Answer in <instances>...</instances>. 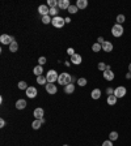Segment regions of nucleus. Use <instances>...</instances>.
<instances>
[{
  "label": "nucleus",
  "instance_id": "1",
  "mask_svg": "<svg viewBox=\"0 0 131 146\" xmlns=\"http://www.w3.org/2000/svg\"><path fill=\"white\" fill-rule=\"evenodd\" d=\"M71 74L70 73H67V72H62V73H59V77H58V84H60L62 86H66V85H68V84H71Z\"/></svg>",
  "mask_w": 131,
  "mask_h": 146
},
{
  "label": "nucleus",
  "instance_id": "2",
  "mask_svg": "<svg viewBox=\"0 0 131 146\" xmlns=\"http://www.w3.org/2000/svg\"><path fill=\"white\" fill-rule=\"evenodd\" d=\"M123 33H125V29H123V25H119V24H114L112 26V34L113 36L116 38H119V36H122Z\"/></svg>",
  "mask_w": 131,
  "mask_h": 146
},
{
  "label": "nucleus",
  "instance_id": "3",
  "mask_svg": "<svg viewBox=\"0 0 131 146\" xmlns=\"http://www.w3.org/2000/svg\"><path fill=\"white\" fill-rule=\"evenodd\" d=\"M58 77H59V73L56 72L55 69H50L46 74V78H47V82L49 84H54V82L58 81Z\"/></svg>",
  "mask_w": 131,
  "mask_h": 146
},
{
  "label": "nucleus",
  "instance_id": "4",
  "mask_svg": "<svg viewBox=\"0 0 131 146\" xmlns=\"http://www.w3.org/2000/svg\"><path fill=\"white\" fill-rule=\"evenodd\" d=\"M52 26L56 27V29H62V27L66 25V20L60 16H56V17H52Z\"/></svg>",
  "mask_w": 131,
  "mask_h": 146
},
{
  "label": "nucleus",
  "instance_id": "5",
  "mask_svg": "<svg viewBox=\"0 0 131 146\" xmlns=\"http://www.w3.org/2000/svg\"><path fill=\"white\" fill-rule=\"evenodd\" d=\"M126 94H127V89H126L125 86L121 85V86H117V88L114 89V95H116L118 99L119 98H123Z\"/></svg>",
  "mask_w": 131,
  "mask_h": 146
},
{
  "label": "nucleus",
  "instance_id": "6",
  "mask_svg": "<svg viewBox=\"0 0 131 146\" xmlns=\"http://www.w3.org/2000/svg\"><path fill=\"white\" fill-rule=\"evenodd\" d=\"M0 42H1V44H11L12 42H16L15 36L12 35H8V34H1L0 35Z\"/></svg>",
  "mask_w": 131,
  "mask_h": 146
},
{
  "label": "nucleus",
  "instance_id": "7",
  "mask_svg": "<svg viewBox=\"0 0 131 146\" xmlns=\"http://www.w3.org/2000/svg\"><path fill=\"white\" fill-rule=\"evenodd\" d=\"M102 77H104V80H106V81H113V80L116 78V74H114V72L112 70L110 65L105 72H102Z\"/></svg>",
  "mask_w": 131,
  "mask_h": 146
},
{
  "label": "nucleus",
  "instance_id": "8",
  "mask_svg": "<svg viewBox=\"0 0 131 146\" xmlns=\"http://www.w3.org/2000/svg\"><path fill=\"white\" fill-rule=\"evenodd\" d=\"M45 90L47 94L54 95V94H56V91H58V86L55 85V84H49V82H47L45 85Z\"/></svg>",
  "mask_w": 131,
  "mask_h": 146
},
{
  "label": "nucleus",
  "instance_id": "9",
  "mask_svg": "<svg viewBox=\"0 0 131 146\" xmlns=\"http://www.w3.org/2000/svg\"><path fill=\"white\" fill-rule=\"evenodd\" d=\"M37 94H38V91H37V88H34V86H29V88L25 90V95H26L28 98H30V99L36 98Z\"/></svg>",
  "mask_w": 131,
  "mask_h": 146
},
{
  "label": "nucleus",
  "instance_id": "10",
  "mask_svg": "<svg viewBox=\"0 0 131 146\" xmlns=\"http://www.w3.org/2000/svg\"><path fill=\"white\" fill-rule=\"evenodd\" d=\"M38 13H40L41 17L50 15V8L47 7V4H41V5L38 7Z\"/></svg>",
  "mask_w": 131,
  "mask_h": 146
},
{
  "label": "nucleus",
  "instance_id": "11",
  "mask_svg": "<svg viewBox=\"0 0 131 146\" xmlns=\"http://www.w3.org/2000/svg\"><path fill=\"white\" fill-rule=\"evenodd\" d=\"M70 5H71L70 0H58V8L60 11H67L70 8Z\"/></svg>",
  "mask_w": 131,
  "mask_h": 146
},
{
  "label": "nucleus",
  "instance_id": "12",
  "mask_svg": "<svg viewBox=\"0 0 131 146\" xmlns=\"http://www.w3.org/2000/svg\"><path fill=\"white\" fill-rule=\"evenodd\" d=\"M43 115H45V110L42 108V107H37V108H34L33 111V116L36 119H43Z\"/></svg>",
  "mask_w": 131,
  "mask_h": 146
},
{
  "label": "nucleus",
  "instance_id": "13",
  "mask_svg": "<svg viewBox=\"0 0 131 146\" xmlns=\"http://www.w3.org/2000/svg\"><path fill=\"white\" fill-rule=\"evenodd\" d=\"M101 46H102V51L104 52H112L113 51V48H114L113 42H109V40H105Z\"/></svg>",
  "mask_w": 131,
  "mask_h": 146
},
{
  "label": "nucleus",
  "instance_id": "14",
  "mask_svg": "<svg viewBox=\"0 0 131 146\" xmlns=\"http://www.w3.org/2000/svg\"><path fill=\"white\" fill-rule=\"evenodd\" d=\"M71 63L75 64V65H79V64L83 63V56L80 54H75L71 56Z\"/></svg>",
  "mask_w": 131,
  "mask_h": 146
},
{
  "label": "nucleus",
  "instance_id": "15",
  "mask_svg": "<svg viewBox=\"0 0 131 146\" xmlns=\"http://www.w3.org/2000/svg\"><path fill=\"white\" fill-rule=\"evenodd\" d=\"M26 106H28L26 99H22V98H21V99H17V100H16L15 107H16L17 110H24Z\"/></svg>",
  "mask_w": 131,
  "mask_h": 146
},
{
  "label": "nucleus",
  "instance_id": "16",
  "mask_svg": "<svg viewBox=\"0 0 131 146\" xmlns=\"http://www.w3.org/2000/svg\"><path fill=\"white\" fill-rule=\"evenodd\" d=\"M101 95H102V91H101L98 88L93 89V90L91 91V97H92V99H95V100L100 99V98H101Z\"/></svg>",
  "mask_w": 131,
  "mask_h": 146
},
{
  "label": "nucleus",
  "instance_id": "17",
  "mask_svg": "<svg viewBox=\"0 0 131 146\" xmlns=\"http://www.w3.org/2000/svg\"><path fill=\"white\" fill-rule=\"evenodd\" d=\"M117 100H118V98L116 97V95H107L106 98V103L109 104V106H114V104H117Z\"/></svg>",
  "mask_w": 131,
  "mask_h": 146
},
{
  "label": "nucleus",
  "instance_id": "18",
  "mask_svg": "<svg viewBox=\"0 0 131 146\" xmlns=\"http://www.w3.org/2000/svg\"><path fill=\"white\" fill-rule=\"evenodd\" d=\"M75 91V84H68L64 86V94H73Z\"/></svg>",
  "mask_w": 131,
  "mask_h": 146
},
{
  "label": "nucleus",
  "instance_id": "19",
  "mask_svg": "<svg viewBox=\"0 0 131 146\" xmlns=\"http://www.w3.org/2000/svg\"><path fill=\"white\" fill-rule=\"evenodd\" d=\"M33 73L36 74L37 77H38V76H42V73H43V67H42V65H40V64H38V65H36V67L33 68Z\"/></svg>",
  "mask_w": 131,
  "mask_h": 146
},
{
  "label": "nucleus",
  "instance_id": "20",
  "mask_svg": "<svg viewBox=\"0 0 131 146\" xmlns=\"http://www.w3.org/2000/svg\"><path fill=\"white\" fill-rule=\"evenodd\" d=\"M75 5L79 9H85L87 7H88V1H87V0H77Z\"/></svg>",
  "mask_w": 131,
  "mask_h": 146
},
{
  "label": "nucleus",
  "instance_id": "21",
  "mask_svg": "<svg viewBox=\"0 0 131 146\" xmlns=\"http://www.w3.org/2000/svg\"><path fill=\"white\" fill-rule=\"evenodd\" d=\"M42 127V121H41L40 119H36V120H34L33 123H32V128H33V129H40V128Z\"/></svg>",
  "mask_w": 131,
  "mask_h": 146
},
{
  "label": "nucleus",
  "instance_id": "22",
  "mask_svg": "<svg viewBox=\"0 0 131 146\" xmlns=\"http://www.w3.org/2000/svg\"><path fill=\"white\" fill-rule=\"evenodd\" d=\"M37 84L38 85H46L47 84V78H46V76H38L37 77Z\"/></svg>",
  "mask_w": 131,
  "mask_h": 146
},
{
  "label": "nucleus",
  "instance_id": "23",
  "mask_svg": "<svg viewBox=\"0 0 131 146\" xmlns=\"http://www.w3.org/2000/svg\"><path fill=\"white\" fill-rule=\"evenodd\" d=\"M107 68H109V65H106V63H104V61H100V63L97 64V69L101 70V72H105Z\"/></svg>",
  "mask_w": 131,
  "mask_h": 146
},
{
  "label": "nucleus",
  "instance_id": "24",
  "mask_svg": "<svg viewBox=\"0 0 131 146\" xmlns=\"http://www.w3.org/2000/svg\"><path fill=\"white\" fill-rule=\"evenodd\" d=\"M8 47H9V51L11 52H17L18 51V42H12Z\"/></svg>",
  "mask_w": 131,
  "mask_h": 146
},
{
  "label": "nucleus",
  "instance_id": "25",
  "mask_svg": "<svg viewBox=\"0 0 131 146\" xmlns=\"http://www.w3.org/2000/svg\"><path fill=\"white\" fill-rule=\"evenodd\" d=\"M41 21H42V24H45V25H47V24H50V22H52V17L50 15H47V16H43L42 18H41Z\"/></svg>",
  "mask_w": 131,
  "mask_h": 146
},
{
  "label": "nucleus",
  "instance_id": "26",
  "mask_svg": "<svg viewBox=\"0 0 131 146\" xmlns=\"http://www.w3.org/2000/svg\"><path fill=\"white\" fill-rule=\"evenodd\" d=\"M118 137H119V134H118V132H116V131H113V132H110L109 133V140L110 141H117L118 140Z\"/></svg>",
  "mask_w": 131,
  "mask_h": 146
},
{
  "label": "nucleus",
  "instance_id": "27",
  "mask_svg": "<svg viewBox=\"0 0 131 146\" xmlns=\"http://www.w3.org/2000/svg\"><path fill=\"white\" fill-rule=\"evenodd\" d=\"M101 50H102V46L100 44V43H93V44H92V51L93 52H100Z\"/></svg>",
  "mask_w": 131,
  "mask_h": 146
},
{
  "label": "nucleus",
  "instance_id": "28",
  "mask_svg": "<svg viewBox=\"0 0 131 146\" xmlns=\"http://www.w3.org/2000/svg\"><path fill=\"white\" fill-rule=\"evenodd\" d=\"M87 84H88L87 78H84V77H80V78H77V85H79L80 88H84V86H87Z\"/></svg>",
  "mask_w": 131,
  "mask_h": 146
},
{
  "label": "nucleus",
  "instance_id": "29",
  "mask_svg": "<svg viewBox=\"0 0 131 146\" xmlns=\"http://www.w3.org/2000/svg\"><path fill=\"white\" fill-rule=\"evenodd\" d=\"M17 88H18V90H26L29 86H28V84H26L25 81H18Z\"/></svg>",
  "mask_w": 131,
  "mask_h": 146
},
{
  "label": "nucleus",
  "instance_id": "30",
  "mask_svg": "<svg viewBox=\"0 0 131 146\" xmlns=\"http://www.w3.org/2000/svg\"><path fill=\"white\" fill-rule=\"evenodd\" d=\"M116 21H117V24L123 25V24H125V21H126L125 15H118V16H117V18H116Z\"/></svg>",
  "mask_w": 131,
  "mask_h": 146
},
{
  "label": "nucleus",
  "instance_id": "31",
  "mask_svg": "<svg viewBox=\"0 0 131 146\" xmlns=\"http://www.w3.org/2000/svg\"><path fill=\"white\" fill-rule=\"evenodd\" d=\"M47 7L49 8H56L58 7V0H47Z\"/></svg>",
  "mask_w": 131,
  "mask_h": 146
},
{
  "label": "nucleus",
  "instance_id": "32",
  "mask_svg": "<svg viewBox=\"0 0 131 146\" xmlns=\"http://www.w3.org/2000/svg\"><path fill=\"white\" fill-rule=\"evenodd\" d=\"M59 11H60V9H59L58 7H56V8H50V16H51V17H56V16H59L58 15Z\"/></svg>",
  "mask_w": 131,
  "mask_h": 146
},
{
  "label": "nucleus",
  "instance_id": "33",
  "mask_svg": "<svg viewBox=\"0 0 131 146\" xmlns=\"http://www.w3.org/2000/svg\"><path fill=\"white\" fill-rule=\"evenodd\" d=\"M77 11H79V8H77L76 5H70V8L67 9V12L71 13V15H75V13H77Z\"/></svg>",
  "mask_w": 131,
  "mask_h": 146
},
{
  "label": "nucleus",
  "instance_id": "34",
  "mask_svg": "<svg viewBox=\"0 0 131 146\" xmlns=\"http://www.w3.org/2000/svg\"><path fill=\"white\" fill-rule=\"evenodd\" d=\"M46 61H47V59L45 58V56H40V58H38V63H40V65H45L46 64Z\"/></svg>",
  "mask_w": 131,
  "mask_h": 146
},
{
  "label": "nucleus",
  "instance_id": "35",
  "mask_svg": "<svg viewBox=\"0 0 131 146\" xmlns=\"http://www.w3.org/2000/svg\"><path fill=\"white\" fill-rule=\"evenodd\" d=\"M102 146H113V141H110V140H106L102 142Z\"/></svg>",
  "mask_w": 131,
  "mask_h": 146
},
{
  "label": "nucleus",
  "instance_id": "36",
  "mask_svg": "<svg viewBox=\"0 0 131 146\" xmlns=\"http://www.w3.org/2000/svg\"><path fill=\"white\" fill-rule=\"evenodd\" d=\"M67 54L70 55V56H72V55H75L76 52H75V50H73L72 47H70V48H67Z\"/></svg>",
  "mask_w": 131,
  "mask_h": 146
},
{
  "label": "nucleus",
  "instance_id": "37",
  "mask_svg": "<svg viewBox=\"0 0 131 146\" xmlns=\"http://www.w3.org/2000/svg\"><path fill=\"white\" fill-rule=\"evenodd\" d=\"M106 94L107 95H113L114 94V89L113 88H107L106 89Z\"/></svg>",
  "mask_w": 131,
  "mask_h": 146
},
{
  "label": "nucleus",
  "instance_id": "38",
  "mask_svg": "<svg viewBox=\"0 0 131 146\" xmlns=\"http://www.w3.org/2000/svg\"><path fill=\"white\" fill-rule=\"evenodd\" d=\"M105 42V39H104V38H102V36H98V38H97V43H100V44H102V43H104Z\"/></svg>",
  "mask_w": 131,
  "mask_h": 146
},
{
  "label": "nucleus",
  "instance_id": "39",
  "mask_svg": "<svg viewBox=\"0 0 131 146\" xmlns=\"http://www.w3.org/2000/svg\"><path fill=\"white\" fill-rule=\"evenodd\" d=\"M0 127H1V128L5 127V120H4V119H1V120H0Z\"/></svg>",
  "mask_w": 131,
  "mask_h": 146
},
{
  "label": "nucleus",
  "instance_id": "40",
  "mask_svg": "<svg viewBox=\"0 0 131 146\" xmlns=\"http://www.w3.org/2000/svg\"><path fill=\"white\" fill-rule=\"evenodd\" d=\"M126 78H127V80H131V72L126 73Z\"/></svg>",
  "mask_w": 131,
  "mask_h": 146
},
{
  "label": "nucleus",
  "instance_id": "41",
  "mask_svg": "<svg viewBox=\"0 0 131 146\" xmlns=\"http://www.w3.org/2000/svg\"><path fill=\"white\" fill-rule=\"evenodd\" d=\"M64 20H66V24H71V18L70 17H66Z\"/></svg>",
  "mask_w": 131,
  "mask_h": 146
},
{
  "label": "nucleus",
  "instance_id": "42",
  "mask_svg": "<svg viewBox=\"0 0 131 146\" xmlns=\"http://www.w3.org/2000/svg\"><path fill=\"white\" fill-rule=\"evenodd\" d=\"M64 65H66V67H70L71 63H70V61H64Z\"/></svg>",
  "mask_w": 131,
  "mask_h": 146
},
{
  "label": "nucleus",
  "instance_id": "43",
  "mask_svg": "<svg viewBox=\"0 0 131 146\" xmlns=\"http://www.w3.org/2000/svg\"><path fill=\"white\" fill-rule=\"evenodd\" d=\"M128 72H131V63L128 64Z\"/></svg>",
  "mask_w": 131,
  "mask_h": 146
},
{
  "label": "nucleus",
  "instance_id": "44",
  "mask_svg": "<svg viewBox=\"0 0 131 146\" xmlns=\"http://www.w3.org/2000/svg\"><path fill=\"white\" fill-rule=\"evenodd\" d=\"M63 146H68V145H63Z\"/></svg>",
  "mask_w": 131,
  "mask_h": 146
}]
</instances>
